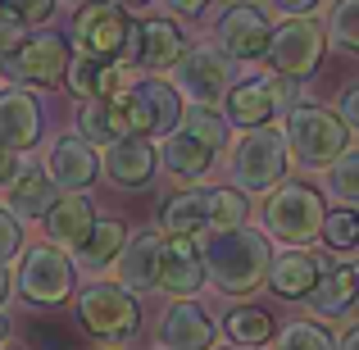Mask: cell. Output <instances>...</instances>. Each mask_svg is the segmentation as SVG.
Returning <instances> with one entry per match:
<instances>
[{
	"mask_svg": "<svg viewBox=\"0 0 359 350\" xmlns=\"http://www.w3.org/2000/svg\"><path fill=\"white\" fill-rule=\"evenodd\" d=\"M323 236L332 250H359V214L355 210H332V214H323Z\"/></svg>",
	"mask_w": 359,
	"mask_h": 350,
	"instance_id": "e575fe53",
	"label": "cell"
},
{
	"mask_svg": "<svg viewBox=\"0 0 359 350\" xmlns=\"http://www.w3.org/2000/svg\"><path fill=\"white\" fill-rule=\"evenodd\" d=\"M351 146V128L341 123L337 109L323 105H296L287 119V150L300 168H327L346 155Z\"/></svg>",
	"mask_w": 359,
	"mask_h": 350,
	"instance_id": "7a4b0ae2",
	"label": "cell"
},
{
	"mask_svg": "<svg viewBox=\"0 0 359 350\" xmlns=\"http://www.w3.org/2000/svg\"><path fill=\"white\" fill-rule=\"evenodd\" d=\"M18 173H23V168H18V155H14V150H5V146H0V191H5V187L14 182Z\"/></svg>",
	"mask_w": 359,
	"mask_h": 350,
	"instance_id": "7bdbcfd3",
	"label": "cell"
},
{
	"mask_svg": "<svg viewBox=\"0 0 359 350\" xmlns=\"http://www.w3.org/2000/svg\"><path fill=\"white\" fill-rule=\"evenodd\" d=\"M36 137H41V105L27 91L5 87L0 91V146L23 155L36 146Z\"/></svg>",
	"mask_w": 359,
	"mask_h": 350,
	"instance_id": "d6986e66",
	"label": "cell"
},
{
	"mask_svg": "<svg viewBox=\"0 0 359 350\" xmlns=\"http://www.w3.org/2000/svg\"><path fill=\"white\" fill-rule=\"evenodd\" d=\"M0 73L9 82H36V87H55L69 73V41L64 32H36L23 36L9 55H0Z\"/></svg>",
	"mask_w": 359,
	"mask_h": 350,
	"instance_id": "ba28073f",
	"label": "cell"
},
{
	"mask_svg": "<svg viewBox=\"0 0 359 350\" xmlns=\"http://www.w3.org/2000/svg\"><path fill=\"white\" fill-rule=\"evenodd\" d=\"M64 5H69V9H82V5H87V0H64Z\"/></svg>",
	"mask_w": 359,
	"mask_h": 350,
	"instance_id": "681fc988",
	"label": "cell"
},
{
	"mask_svg": "<svg viewBox=\"0 0 359 350\" xmlns=\"http://www.w3.org/2000/svg\"><path fill=\"white\" fill-rule=\"evenodd\" d=\"M323 196L314 187H300V182H287L269 196L264 205V232L278 236L282 245H309L318 232H323Z\"/></svg>",
	"mask_w": 359,
	"mask_h": 350,
	"instance_id": "5b68a950",
	"label": "cell"
},
{
	"mask_svg": "<svg viewBox=\"0 0 359 350\" xmlns=\"http://www.w3.org/2000/svg\"><path fill=\"white\" fill-rule=\"evenodd\" d=\"M278 350H337V337L314 318H296L278 332Z\"/></svg>",
	"mask_w": 359,
	"mask_h": 350,
	"instance_id": "1f68e13d",
	"label": "cell"
},
{
	"mask_svg": "<svg viewBox=\"0 0 359 350\" xmlns=\"http://www.w3.org/2000/svg\"><path fill=\"white\" fill-rule=\"evenodd\" d=\"M327 36L341 51L359 55V0H332V9H327Z\"/></svg>",
	"mask_w": 359,
	"mask_h": 350,
	"instance_id": "d6a6232c",
	"label": "cell"
},
{
	"mask_svg": "<svg viewBox=\"0 0 359 350\" xmlns=\"http://www.w3.org/2000/svg\"><path fill=\"white\" fill-rule=\"evenodd\" d=\"M205 278H214V287L223 296H250L264 278H269V236L255 232V228H223L210 236L205 245Z\"/></svg>",
	"mask_w": 359,
	"mask_h": 350,
	"instance_id": "6da1fadb",
	"label": "cell"
},
{
	"mask_svg": "<svg viewBox=\"0 0 359 350\" xmlns=\"http://www.w3.org/2000/svg\"><path fill=\"white\" fill-rule=\"evenodd\" d=\"M323 51H327V32L314 18H287V23L273 27V36H269L273 73H287V78H300V82L318 69Z\"/></svg>",
	"mask_w": 359,
	"mask_h": 350,
	"instance_id": "30bf717a",
	"label": "cell"
},
{
	"mask_svg": "<svg viewBox=\"0 0 359 350\" xmlns=\"http://www.w3.org/2000/svg\"><path fill=\"white\" fill-rule=\"evenodd\" d=\"M91 228H96V205H91L87 191H64V201H55L50 214L41 219L46 241L60 245V250H78Z\"/></svg>",
	"mask_w": 359,
	"mask_h": 350,
	"instance_id": "9a60e30c",
	"label": "cell"
},
{
	"mask_svg": "<svg viewBox=\"0 0 359 350\" xmlns=\"http://www.w3.org/2000/svg\"><path fill=\"white\" fill-rule=\"evenodd\" d=\"M187 55V32L173 23V18H150V23H141L137 32V69H173L177 60Z\"/></svg>",
	"mask_w": 359,
	"mask_h": 350,
	"instance_id": "7402d4cb",
	"label": "cell"
},
{
	"mask_svg": "<svg viewBox=\"0 0 359 350\" xmlns=\"http://www.w3.org/2000/svg\"><path fill=\"white\" fill-rule=\"evenodd\" d=\"M337 350H359V323L351 328V332L341 337V342H337Z\"/></svg>",
	"mask_w": 359,
	"mask_h": 350,
	"instance_id": "bcb514c9",
	"label": "cell"
},
{
	"mask_svg": "<svg viewBox=\"0 0 359 350\" xmlns=\"http://www.w3.org/2000/svg\"><path fill=\"white\" fill-rule=\"evenodd\" d=\"M250 219V196L237 191V187H214L210 191V228L223 232V228H241Z\"/></svg>",
	"mask_w": 359,
	"mask_h": 350,
	"instance_id": "4dcf8cb0",
	"label": "cell"
},
{
	"mask_svg": "<svg viewBox=\"0 0 359 350\" xmlns=\"http://www.w3.org/2000/svg\"><path fill=\"white\" fill-rule=\"evenodd\" d=\"M55 5H60V0H0V9H5V14H14V18H23L27 27H32V23H46V18L55 14Z\"/></svg>",
	"mask_w": 359,
	"mask_h": 350,
	"instance_id": "74e56055",
	"label": "cell"
},
{
	"mask_svg": "<svg viewBox=\"0 0 359 350\" xmlns=\"http://www.w3.org/2000/svg\"><path fill=\"white\" fill-rule=\"evenodd\" d=\"M232 78H237V69H232V60L223 51H214V46H196V51H187L182 60L173 64V87L177 96H187L191 105H214V100L228 96Z\"/></svg>",
	"mask_w": 359,
	"mask_h": 350,
	"instance_id": "8fae6325",
	"label": "cell"
},
{
	"mask_svg": "<svg viewBox=\"0 0 359 350\" xmlns=\"http://www.w3.org/2000/svg\"><path fill=\"white\" fill-rule=\"evenodd\" d=\"M0 350H18V346H0Z\"/></svg>",
	"mask_w": 359,
	"mask_h": 350,
	"instance_id": "816d5d0a",
	"label": "cell"
},
{
	"mask_svg": "<svg viewBox=\"0 0 359 350\" xmlns=\"http://www.w3.org/2000/svg\"><path fill=\"white\" fill-rule=\"evenodd\" d=\"M18 250H23V223L0 205V264L18 260Z\"/></svg>",
	"mask_w": 359,
	"mask_h": 350,
	"instance_id": "f35d334b",
	"label": "cell"
},
{
	"mask_svg": "<svg viewBox=\"0 0 359 350\" xmlns=\"http://www.w3.org/2000/svg\"><path fill=\"white\" fill-rule=\"evenodd\" d=\"M123 241H128V228H123L118 219H105V223L96 219V228H91V232H87V241L78 245V264H82L87 273H100V269H109V264L118 260Z\"/></svg>",
	"mask_w": 359,
	"mask_h": 350,
	"instance_id": "f1b7e54d",
	"label": "cell"
},
{
	"mask_svg": "<svg viewBox=\"0 0 359 350\" xmlns=\"http://www.w3.org/2000/svg\"><path fill=\"white\" fill-rule=\"evenodd\" d=\"M123 9H150V5H159V0H118Z\"/></svg>",
	"mask_w": 359,
	"mask_h": 350,
	"instance_id": "7dc6e473",
	"label": "cell"
},
{
	"mask_svg": "<svg viewBox=\"0 0 359 350\" xmlns=\"http://www.w3.org/2000/svg\"><path fill=\"white\" fill-rule=\"evenodd\" d=\"M205 287V255L196 236H164V255H159V291L177 300H191Z\"/></svg>",
	"mask_w": 359,
	"mask_h": 350,
	"instance_id": "5bb4252c",
	"label": "cell"
},
{
	"mask_svg": "<svg viewBox=\"0 0 359 350\" xmlns=\"http://www.w3.org/2000/svg\"><path fill=\"white\" fill-rule=\"evenodd\" d=\"M327 264L318 260L314 250H305V245H287L282 255H273L269 260V287H273V296H282V300H305L309 291H314V282H318V273H323Z\"/></svg>",
	"mask_w": 359,
	"mask_h": 350,
	"instance_id": "2e32d148",
	"label": "cell"
},
{
	"mask_svg": "<svg viewBox=\"0 0 359 350\" xmlns=\"http://www.w3.org/2000/svg\"><path fill=\"white\" fill-rule=\"evenodd\" d=\"M228 173L237 182V191H245V196L273 191L282 182V173H287V132L273 128V123L245 128V137L228 155Z\"/></svg>",
	"mask_w": 359,
	"mask_h": 350,
	"instance_id": "3957f363",
	"label": "cell"
},
{
	"mask_svg": "<svg viewBox=\"0 0 359 350\" xmlns=\"http://www.w3.org/2000/svg\"><path fill=\"white\" fill-rule=\"evenodd\" d=\"M159 255H164V236L159 232H141L132 241H123L114 269H118V287L128 291H159Z\"/></svg>",
	"mask_w": 359,
	"mask_h": 350,
	"instance_id": "ffe728a7",
	"label": "cell"
},
{
	"mask_svg": "<svg viewBox=\"0 0 359 350\" xmlns=\"http://www.w3.org/2000/svg\"><path fill=\"white\" fill-rule=\"evenodd\" d=\"M337 109H341V123H346V128H359V82L341 91V105H337Z\"/></svg>",
	"mask_w": 359,
	"mask_h": 350,
	"instance_id": "60d3db41",
	"label": "cell"
},
{
	"mask_svg": "<svg viewBox=\"0 0 359 350\" xmlns=\"http://www.w3.org/2000/svg\"><path fill=\"white\" fill-rule=\"evenodd\" d=\"M14 287L27 305H64V300L78 291V264L50 241H36L27 250H18V273Z\"/></svg>",
	"mask_w": 359,
	"mask_h": 350,
	"instance_id": "277c9868",
	"label": "cell"
},
{
	"mask_svg": "<svg viewBox=\"0 0 359 350\" xmlns=\"http://www.w3.org/2000/svg\"><path fill=\"white\" fill-rule=\"evenodd\" d=\"M223 332L232 337L237 346H264V342H273V318H269V309H259V305H237L228 318H223Z\"/></svg>",
	"mask_w": 359,
	"mask_h": 350,
	"instance_id": "f546056e",
	"label": "cell"
},
{
	"mask_svg": "<svg viewBox=\"0 0 359 350\" xmlns=\"http://www.w3.org/2000/svg\"><path fill=\"white\" fill-rule=\"evenodd\" d=\"M128 9L118 0H87V5L73 14V46L78 55H91V60H118L128 51Z\"/></svg>",
	"mask_w": 359,
	"mask_h": 350,
	"instance_id": "52a82bcc",
	"label": "cell"
},
{
	"mask_svg": "<svg viewBox=\"0 0 359 350\" xmlns=\"http://www.w3.org/2000/svg\"><path fill=\"white\" fill-rule=\"evenodd\" d=\"M155 168H159L155 146H150V137H137V132H128L123 141H114V146L105 150V173H109V182L128 187V191L150 187Z\"/></svg>",
	"mask_w": 359,
	"mask_h": 350,
	"instance_id": "ac0fdd59",
	"label": "cell"
},
{
	"mask_svg": "<svg viewBox=\"0 0 359 350\" xmlns=\"http://www.w3.org/2000/svg\"><path fill=\"white\" fill-rule=\"evenodd\" d=\"M164 5H173L177 14H201V9L210 5V0H164Z\"/></svg>",
	"mask_w": 359,
	"mask_h": 350,
	"instance_id": "f6af8a7d",
	"label": "cell"
},
{
	"mask_svg": "<svg viewBox=\"0 0 359 350\" xmlns=\"http://www.w3.org/2000/svg\"><path fill=\"white\" fill-rule=\"evenodd\" d=\"M78 314L87 323L91 337H105V342H123V337L137 328L141 318V305L128 287L118 282H91L87 291L78 296Z\"/></svg>",
	"mask_w": 359,
	"mask_h": 350,
	"instance_id": "9c48e42d",
	"label": "cell"
},
{
	"mask_svg": "<svg viewBox=\"0 0 359 350\" xmlns=\"http://www.w3.org/2000/svg\"><path fill=\"white\" fill-rule=\"evenodd\" d=\"M159 223H164L168 236H196L210 228V187H187V191H173L159 210Z\"/></svg>",
	"mask_w": 359,
	"mask_h": 350,
	"instance_id": "484cf974",
	"label": "cell"
},
{
	"mask_svg": "<svg viewBox=\"0 0 359 350\" xmlns=\"http://www.w3.org/2000/svg\"><path fill=\"white\" fill-rule=\"evenodd\" d=\"M27 36V23L23 18H14V14H5V9H0V55H9L14 51L18 41H23Z\"/></svg>",
	"mask_w": 359,
	"mask_h": 350,
	"instance_id": "ab89813d",
	"label": "cell"
},
{
	"mask_svg": "<svg viewBox=\"0 0 359 350\" xmlns=\"http://www.w3.org/2000/svg\"><path fill=\"white\" fill-rule=\"evenodd\" d=\"M305 300H309V309H314L318 318H341V314H351L355 300H359V273L351 269V264H332V269L318 273L314 291H309Z\"/></svg>",
	"mask_w": 359,
	"mask_h": 350,
	"instance_id": "cb8c5ba5",
	"label": "cell"
},
{
	"mask_svg": "<svg viewBox=\"0 0 359 350\" xmlns=\"http://www.w3.org/2000/svg\"><path fill=\"white\" fill-rule=\"evenodd\" d=\"M132 132L128 123V105H123V91L118 96H100V100H87L78 109V137L91 141V146H114Z\"/></svg>",
	"mask_w": 359,
	"mask_h": 350,
	"instance_id": "603a6c76",
	"label": "cell"
},
{
	"mask_svg": "<svg viewBox=\"0 0 359 350\" xmlns=\"http://www.w3.org/2000/svg\"><path fill=\"white\" fill-rule=\"evenodd\" d=\"M223 119L237 123V128H264V123L273 119V100H269V87H264V78L228 87V114H223Z\"/></svg>",
	"mask_w": 359,
	"mask_h": 350,
	"instance_id": "83f0119b",
	"label": "cell"
},
{
	"mask_svg": "<svg viewBox=\"0 0 359 350\" xmlns=\"http://www.w3.org/2000/svg\"><path fill=\"white\" fill-rule=\"evenodd\" d=\"M155 155H159V164H164L173 177H182V182H196V177H205V173L214 168L219 150H214L210 141H201L196 132L177 128V132H168V137L159 141Z\"/></svg>",
	"mask_w": 359,
	"mask_h": 350,
	"instance_id": "44dd1931",
	"label": "cell"
},
{
	"mask_svg": "<svg viewBox=\"0 0 359 350\" xmlns=\"http://www.w3.org/2000/svg\"><path fill=\"white\" fill-rule=\"evenodd\" d=\"M5 191H9V205H5V210L14 214L18 223H23V219H27V223H41L46 214H50V205L60 201V187H55L46 173H36V168L18 173L14 182L5 187Z\"/></svg>",
	"mask_w": 359,
	"mask_h": 350,
	"instance_id": "d4e9b609",
	"label": "cell"
},
{
	"mask_svg": "<svg viewBox=\"0 0 359 350\" xmlns=\"http://www.w3.org/2000/svg\"><path fill=\"white\" fill-rule=\"evenodd\" d=\"M123 78L128 73L118 69L114 60H91V55H78L69 60V91L82 100H100V96H118Z\"/></svg>",
	"mask_w": 359,
	"mask_h": 350,
	"instance_id": "4316f807",
	"label": "cell"
},
{
	"mask_svg": "<svg viewBox=\"0 0 359 350\" xmlns=\"http://www.w3.org/2000/svg\"><path fill=\"white\" fill-rule=\"evenodd\" d=\"M182 128H187V132H196L201 141H210L214 150L228 146V119H219L210 105H191V109L182 114Z\"/></svg>",
	"mask_w": 359,
	"mask_h": 350,
	"instance_id": "d590c367",
	"label": "cell"
},
{
	"mask_svg": "<svg viewBox=\"0 0 359 350\" xmlns=\"http://www.w3.org/2000/svg\"><path fill=\"white\" fill-rule=\"evenodd\" d=\"M214 318L196 300H173L159 318V342L164 350H214Z\"/></svg>",
	"mask_w": 359,
	"mask_h": 350,
	"instance_id": "e0dca14e",
	"label": "cell"
},
{
	"mask_svg": "<svg viewBox=\"0 0 359 350\" xmlns=\"http://www.w3.org/2000/svg\"><path fill=\"white\" fill-rule=\"evenodd\" d=\"M5 337H9V318L0 314V346H5Z\"/></svg>",
	"mask_w": 359,
	"mask_h": 350,
	"instance_id": "c3c4849f",
	"label": "cell"
},
{
	"mask_svg": "<svg viewBox=\"0 0 359 350\" xmlns=\"http://www.w3.org/2000/svg\"><path fill=\"white\" fill-rule=\"evenodd\" d=\"M318 5H323V0H273V9L287 14V18H309Z\"/></svg>",
	"mask_w": 359,
	"mask_h": 350,
	"instance_id": "b9f144b4",
	"label": "cell"
},
{
	"mask_svg": "<svg viewBox=\"0 0 359 350\" xmlns=\"http://www.w3.org/2000/svg\"><path fill=\"white\" fill-rule=\"evenodd\" d=\"M264 87H269L273 114H291L296 105H305V100H300V78H287V73H269V78H264Z\"/></svg>",
	"mask_w": 359,
	"mask_h": 350,
	"instance_id": "8d00e7d4",
	"label": "cell"
},
{
	"mask_svg": "<svg viewBox=\"0 0 359 350\" xmlns=\"http://www.w3.org/2000/svg\"><path fill=\"white\" fill-rule=\"evenodd\" d=\"M9 296H14V273H9V264H0V309L9 305Z\"/></svg>",
	"mask_w": 359,
	"mask_h": 350,
	"instance_id": "ee69618b",
	"label": "cell"
},
{
	"mask_svg": "<svg viewBox=\"0 0 359 350\" xmlns=\"http://www.w3.org/2000/svg\"><path fill=\"white\" fill-rule=\"evenodd\" d=\"M123 105H128V123L137 137H159V141L182 128V114H187L177 87L164 78H137L123 91Z\"/></svg>",
	"mask_w": 359,
	"mask_h": 350,
	"instance_id": "8992f818",
	"label": "cell"
},
{
	"mask_svg": "<svg viewBox=\"0 0 359 350\" xmlns=\"http://www.w3.org/2000/svg\"><path fill=\"white\" fill-rule=\"evenodd\" d=\"M269 36H273L269 14L259 5H250V0H232L214 18V46L228 60H264L269 55Z\"/></svg>",
	"mask_w": 359,
	"mask_h": 350,
	"instance_id": "7c38bea8",
	"label": "cell"
},
{
	"mask_svg": "<svg viewBox=\"0 0 359 350\" xmlns=\"http://www.w3.org/2000/svg\"><path fill=\"white\" fill-rule=\"evenodd\" d=\"M228 350H250V346H228Z\"/></svg>",
	"mask_w": 359,
	"mask_h": 350,
	"instance_id": "f907efd6",
	"label": "cell"
},
{
	"mask_svg": "<svg viewBox=\"0 0 359 350\" xmlns=\"http://www.w3.org/2000/svg\"><path fill=\"white\" fill-rule=\"evenodd\" d=\"M327 191L341 205H359V150H346L337 164H327Z\"/></svg>",
	"mask_w": 359,
	"mask_h": 350,
	"instance_id": "836d02e7",
	"label": "cell"
},
{
	"mask_svg": "<svg viewBox=\"0 0 359 350\" xmlns=\"http://www.w3.org/2000/svg\"><path fill=\"white\" fill-rule=\"evenodd\" d=\"M46 177H50L60 191H87V187L100 177L96 146H91V141H82L78 132L55 137V146L46 150Z\"/></svg>",
	"mask_w": 359,
	"mask_h": 350,
	"instance_id": "4fadbf2b",
	"label": "cell"
}]
</instances>
